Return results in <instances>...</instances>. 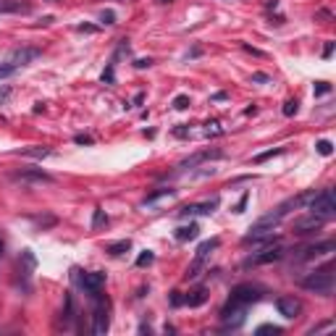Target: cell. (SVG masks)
Listing matches in <instances>:
<instances>
[{
  "label": "cell",
  "instance_id": "10",
  "mask_svg": "<svg viewBox=\"0 0 336 336\" xmlns=\"http://www.w3.org/2000/svg\"><path fill=\"white\" fill-rule=\"evenodd\" d=\"M273 231H276V228L255 224V226L250 228V234H244L242 244H263V242H271V239H276V236H273Z\"/></svg>",
  "mask_w": 336,
  "mask_h": 336
},
{
  "label": "cell",
  "instance_id": "30",
  "mask_svg": "<svg viewBox=\"0 0 336 336\" xmlns=\"http://www.w3.org/2000/svg\"><path fill=\"white\" fill-rule=\"evenodd\" d=\"M273 155H281V147H273V150H268V152H260V155L255 158V163H263V160H268V158H273Z\"/></svg>",
  "mask_w": 336,
  "mask_h": 336
},
{
  "label": "cell",
  "instance_id": "6",
  "mask_svg": "<svg viewBox=\"0 0 336 336\" xmlns=\"http://www.w3.org/2000/svg\"><path fill=\"white\" fill-rule=\"evenodd\" d=\"M11 181H19V184H53L50 173H45L42 168H24V171L11 173Z\"/></svg>",
  "mask_w": 336,
  "mask_h": 336
},
{
  "label": "cell",
  "instance_id": "35",
  "mask_svg": "<svg viewBox=\"0 0 336 336\" xmlns=\"http://www.w3.org/2000/svg\"><path fill=\"white\" fill-rule=\"evenodd\" d=\"M328 328H334V320H326V323H320L315 328H310V334H320V331H328Z\"/></svg>",
  "mask_w": 336,
  "mask_h": 336
},
{
  "label": "cell",
  "instance_id": "15",
  "mask_svg": "<svg viewBox=\"0 0 336 336\" xmlns=\"http://www.w3.org/2000/svg\"><path fill=\"white\" fill-rule=\"evenodd\" d=\"M218 158H224V152H221V150H205V152H197V155L187 158L184 163H179V171H189V168L200 166V163H205V160H218Z\"/></svg>",
  "mask_w": 336,
  "mask_h": 336
},
{
  "label": "cell",
  "instance_id": "26",
  "mask_svg": "<svg viewBox=\"0 0 336 336\" xmlns=\"http://www.w3.org/2000/svg\"><path fill=\"white\" fill-rule=\"evenodd\" d=\"M297 111H300V103H297V100H286L284 103V116L292 118V116H297Z\"/></svg>",
  "mask_w": 336,
  "mask_h": 336
},
{
  "label": "cell",
  "instance_id": "39",
  "mask_svg": "<svg viewBox=\"0 0 336 336\" xmlns=\"http://www.w3.org/2000/svg\"><path fill=\"white\" fill-rule=\"evenodd\" d=\"M173 134H176V137H189V129L179 126V129H173Z\"/></svg>",
  "mask_w": 336,
  "mask_h": 336
},
{
  "label": "cell",
  "instance_id": "34",
  "mask_svg": "<svg viewBox=\"0 0 336 336\" xmlns=\"http://www.w3.org/2000/svg\"><path fill=\"white\" fill-rule=\"evenodd\" d=\"M100 21H103V24H116V16H113V11H103Z\"/></svg>",
  "mask_w": 336,
  "mask_h": 336
},
{
  "label": "cell",
  "instance_id": "3",
  "mask_svg": "<svg viewBox=\"0 0 336 336\" xmlns=\"http://www.w3.org/2000/svg\"><path fill=\"white\" fill-rule=\"evenodd\" d=\"M286 255V250L281 247V244L276 242V239H271L265 247L260 250V252H255V255H250L247 260H244V265H268V263H276V260H281V257Z\"/></svg>",
  "mask_w": 336,
  "mask_h": 336
},
{
  "label": "cell",
  "instance_id": "32",
  "mask_svg": "<svg viewBox=\"0 0 336 336\" xmlns=\"http://www.w3.org/2000/svg\"><path fill=\"white\" fill-rule=\"evenodd\" d=\"M328 92H331V84H328V82H318L315 84V95H328Z\"/></svg>",
  "mask_w": 336,
  "mask_h": 336
},
{
  "label": "cell",
  "instance_id": "37",
  "mask_svg": "<svg viewBox=\"0 0 336 336\" xmlns=\"http://www.w3.org/2000/svg\"><path fill=\"white\" fill-rule=\"evenodd\" d=\"M134 66L137 68H147V66H152V58H140V60H134Z\"/></svg>",
  "mask_w": 336,
  "mask_h": 336
},
{
  "label": "cell",
  "instance_id": "31",
  "mask_svg": "<svg viewBox=\"0 0 336 336\" xmlns=\"http://www.w3.org/2000/svg\"><path fill=\"white\" fill-rule=\"evenodd\" d=\"M247 200H250V192H244V195L239 197V202H236L234 213H244V208H247Z\"/></svg>",
  "mask_w": 336,
  "mask_h": 336
},
{
  "label": "cell",
  "instance_id": "41",
  "mask_svg": "<svg viewBox=\"0 0 336 336\" xmlns=\"http://www.w3.org/2000/svg\"><path fill=\"white\" fill-rule=\"evenodd\" d=\"M171 305H184V300L179 297V292H173V297H171Z\"/></svg>",
  "mask_w": 336,
  "mask_h": 336
},
{
  "label": "cell",
  "instance_id": "11",
  "mask_svg": "<svg viewBox=\"0 0 336 336\" xmlns=\"http://www.w3.org/2000/svg\"><path fill=\"white\" fill-rule=\"evenodd\" d=\"M336 244L334 242H318V244H310V247L300 250V255H297V260H315V257H323L328 252H334Z\"/></svg>",
  "mask_w": 336,
  "mask_h": 336
},
{
  "label": "cell",
  "instance_id": "7",
  "mask_svg": "<svg viewBox=\"0 0 336 336\" xmlns=\"http://www.w3.org/2000/svg\"><path fill=\"white\" fill-rule=\"evenodd\" d=\"M218 247V239H208V242H202L200 247H197V252H195V260H192V265L187 268V279H197L200 276V268H202V263L208 260V255L213 250Z\"/></svg>",
  "mask_w": 336,
  "mask_h": 336
},
{
  "label": "cell",
  "instance_id": "1",
  "mask_svg": "<svg viewBox=\"0 0 336 336\" xmlns=\"http://www.w3.org/2000/svg\"><path fill=\"white\" fill-rule=\"evenodd\" d=\"M300 286L308 289V292H315V294L328 297V294L334 292V286H336V273H334L331 265H326V268H318V271L308 273V276L300 281Z\"/></svg>",
  "mask_w": 336,
  "mask_h": 336
},
{
  "label": "cell",
  "instance_id": "29",
  "mask_svg": "<svg viewBox=\"0 0 336 336\" xmlns=\"http://www.w3.org/2000/svg\"><path fill=\"white\" fill-rule=\"evenodd\" d=\"M257 334H281V326H273V323H263V326H257Z\"/></svg>",
  "mask_w": 336,
  "mask_h": 336
},
{
  "label": "cell",
  "instance_id": "20",
  "mask_svg": "<svg viewBox=\"0 0 336 336\" xmlns=\"http://www.w3.org/2000/svg\"><path fill=\"white\" fill-rule=\"evenodd\" d=\"M173 195H176V189H168V187H163V189H155L152 195L144 197V202H142V205H152L155 200H160V197H173Z\"/></svg>",
  "mask_w": 336,
  "mask_h": 336
},
{
  "label": "cell",
  "instance_id": "4",
  "mask_svg": "<svg viewBox=\"0 0 336 336\" xmlns=\"http://www.w3.org/2000/svg\"><path fill=\"white\" fill-rule=\"evenodd\" d=\"M260 289L252 286V284H239L231 289V297H228V305H236V308H250L260 300Z\"/></svg>",
  "mask_w": 336,
  "mask_h": 336
},
{
  "label": "cell",
  "instance_id": "25",
  "mask_svg": "<svg viewBox=\"0 0 336 336\" xmlns=\"http://www.w3.org/2000/svg\"><path fill=\"white\" fill-rule=\"evenodd\" d=\"M315 150H318V152H320V155H323V158H328V155H331V152H334V144L328 142V140H320V142L315 144Z\"/></svg>",
  "mask_w": 336,
  "mask_h": 336
},
{
  "label": "cell",
  "instance_id": "13",
  "mask_svg": "<svg viewBox=\"0 0 336 336\" xmlns=\"http://www.w3.org/2000/svg\"><path fill=\"white\" fill-rule=\"evenodd\" d=\"M323 224H326L323 218H318V216H312V213H310L308 218H300V221H294V234H297V236H308V234H315V231H318V228L323 226Z\"/></svg>",
  "mask_w": 336,
  "mask_h": 336
},
{
  "label": "cell",
  "instance_id": "33",
  "mask_svg": "<svg viewBox=\"0 0 336 336\" xmlns=\"http://www.w3.org/2000/svg\"><path fill=\"white\" fill-rule=\"evenodd\" d=\"M113 79H116V76H113V63H108V68L103 71V82L105 84H113Z\"/></svg>",
  "mask_w": 336,
  "mask_h": 336
},
{
  "label": "cell",
  "instance_id": "23",
  "mask_svg": "<svg viewBox=\"0 0 336 336\" xmlns=\"http://www.w3.org/2000/svg\"><path fill=\"white\" fill-rule=\"evenodd\" d=\"M218 134H224L221 124L218 121H208V124H205V137H218Z\"/></svg>",
  "mask_w": 336,
  "mask_h": 336
},
{
  "label": "cell",
  "instance_id": "36",
  "mask_svg": "<svg viewBox=\"0 0 336 336\" xmlns=\"http://www.w3.org/2000/svg\"><path fill=\"white\" fill-rule=\"evenodd\" d=\"M74 142H76V144H92V137H87V134H76V137H74Z\"/></svg>",
  "mask_w": 336,
  "mask_h": 336
},
{
  "label": "cell",
  "instance_id": "5",
  "mask_svg": "<svg viewBox=\"0 0 336 336\" xmlns=\"http://www.w3.org/2000/svg\"><path fill=\"white\" fill-rule=\"evenodd\" d=\"M92 318H95L92 331L97 336L108 334V328H111V302L103 300V297H95V312H92Z\"/></svg>",
  "mask_w": 336,
  "mask_h": 336
},
{
  "label": "cell",
  "instance_id": "43",
  "mask_svg": "<svg viewBox=\"0 0 336 336\" xmlns=\"http://www.w3.org/2000/svg\"><path fill=\"white\" fill-rule=\"evenodd\" d=\"M0 257H3V239H0Z\"/></svg>",
  "mask_w": 336,
  "mask_h": 336
},
{
  "label": "cell",
  "instance_id": "18",
  "mask_svg": "<svg viewBox=\"0 0 336 336\" xmlns=\"http://www.w3.org/2000/svg\"><path fill=\"white\" fill-rule=\"evenodd\" d=\"M205 300H208V292H205V289H197V292H192L184 300V305H189V308H200V305H205Z\"/></svg>",
  "mask_w": 336,
  "mask_h": 336
},
{
  "label": "cell",
  "instance_id": "38",
  "mask_svg": "<svg viewBox=\"0 0 336 336\" xmlns=\"http://www.w3.org/2000/svg\"><path fill=\"white\" fill-rule=\"evenodd\" d=\"M334 56V42H326V48H323V58H331Z\"/></svg>",
  "mask_w": 336,
  "mask_h": 336
},
{
  "label": "cell",
  "instance_id": "22",
  "mask_svg": "<svg viewBox=\"0 0 336 336\" xmlns=\"http://www.w3.org/2000/svg\"><path fill=\"white\" fill-rule=\"evenodd\" d=\"M74 318V297L66 294V310H63V328H68V320Z\"/></svg>",
  "mask_w": 336,
  "mask_h": 336
},
{
  "label": "cell",
  "instance_id": "27",
  "mask_svg": "<svg viewBox=\"0 0 336 336\" xmlns=\"http://www.w3.org/2000/svg\"><path fill=\"white\" fill-rule=\"evenodd\" d=\"M152 260H155V255H152V252H147V250H144L142 255L137 257V265H140V268H144V265H150Z\"/></svg>",
  "mask_w": 336,
  "mask_h": 336
},
{
  "label": "cell",
  "instance_id": "17",
  "mask_svg": "<svg viewBox=\"0 0 336 336\" xmlns=\"http://www.w3.org/2000/svg\"><path fill=\"white\" fill-rule=\"evenodd\" d=\"M197 234H200V226H197V224H187V226H179L176 231H173V239L184 244L189 239H197Z\"/></svg>",
  "mask_w": 336,
  "mask_h": 336
},
{
  "label": "cell",
  "instance_id": "14",
  "mask_svg": "<svg viewBox=\"0 0 336 336\" xmlns=\"http://www.w3.org/2000/svg\"><path fill=\"white\" fill-rule=\"evenodd\" d=\"M276 310L284 318H297V315H300V310H302V302L297 300V297H279V300H276Z\"/></svg>",
  "mask_w": 336,
  "mask_h": 336
},
{
  "label": "cell",
  "instance_id": "8",
  "mask_svg": "<svg viewBox=\"0 0 336 336\" xmlns=\"http://www.w3.org/2000/svg\"><path fill=\"white\" fill-rule=\"evenodd\" d=\"M40 56H42L40 48H19V50H11L8 53V60H5V63L13 66V68H19V66H27V63H32V60H37Z\"/></svg>",
  "mask_w": 336,
  "mask_h": 336
},
{
  "label": "cell",
  "instance_id": "24",
  "mask_svg": "<svg viewBox=\"0 0 336 336\" xmlns=\"http://www.w3.org/2000/svg\"><path fill=\"white\" fill-rule=\"evenodd\" d=\"M105 224H108V216H105V213L97 208L95 210V216H92V228H103Z\"/></svg>",
  "mask_w": 336,
  "mask_h": 336
},
{
  "label": "cell",
  "instance_id": "2",
  "mask_svg": "<svg viewBox=\"0 0 336 336\" xmlns=\"http://www.w3.org/2000/svg\"><path fill=\"white\" fill-rule=\"evenodd\" d=\"M308 210L312 213V216H318V218H334L336 216V195H334V189H320V192H315L310 197V202H308Z\"/></svg>",
  "mask_w": 336,
  "mask_h": 336
},
{
  "label": "cell",
  "instance_id": "42",
  "mask_svg": "<svg viewBox=\"0 0 336 336\" xmlns=\"http://www.w3.org/2000/svg\"><path fill=\"white\" fill-rule=\"evenodd\" d=\"M79 32H97V29H95V27H89V24H82V27H79Z\"/></svg>",
  "mask_w": 336,
  "mask_h": 336
},
{
  "label": "cell",
  "instance_id": "44",
  "mask_svg": "<svg viewBox=\"0 0 336 336\" xmlns=\"http://www.w3.org/2000/svg\"><path fill=\"white\" fill-rule=\"evenodd\" d=\"M160 3H173V0H160Z\"/></svg>",
  "mask_w": 336,
  "mask_h": 336
},
{
  "label": "cell",
  "instance_id": "16",
  "mask_svg": "<svg viewBox=\"0 0 336 336\" xmlns=\"http://www.w3.org/2000/svg\"><path fill=\"white\" fill-rule=\"evenodd\" d=\"M32 3L29 0H0V13H29Z\"/></svg>",
  "mask_w": 336,
  "mask_h": 336
},
{
  "label": "cell",
  "instance_id": "45",
  "mask_svg": "<svg viewBox=\"0 0 336 336\" xmlns=\"http://www.w3.org/2000/svg\"><path fill=\"white\" fill-rule=\"evenodd\" d=\"M48 3H58V0H48Z\"/></svg>",
  "mask_w": 336,
  "mask_h": 336
},
{
  "label": "cell",
  "instance_id": "9",
  "mask_svg": "<svg viewBox=\"0 0 336 336\" xmlns=\"http://www.w3.org/2000/svg\"><path fill=\"white\" fill-rule=\"evenodd\" d=\"M82 286H84V292H87L89 297H100V289L105 286V273L103 271H89V273H84L82 276Z\"/></svg>",
  "mask_w": 336,
  "mask_h": 336
},
{
  "label": "cell",
  "instance_id": "19",
  "mask_svg": "<svg viewBox=\"0 0 336 336\" xmlns=\"http://www.w3.org/2000/svg\"><path fill=\"white\" fill-rule=\"evenodd\" d=\"M19 155H24V158H37V160H42V158H48V155H53V150H50V147H29V150H21Z\"/></svg>",
  "mask_w": 336,
  "mask_h": 336
},
{
  "label": "cell",
  "instance_id": "12",
  "mask_svg": "<svg viewBox=\"0 0 336 336\" xmlns=\"http://www.w3.org/2000/svg\"><path fill=\"white\" fill-rule=\"evenodd\" d=\"M216 208H218V197H213V200H208V202L184 205V208L179 210V216H181V218H189V216H210Z\"/></svg>",
  "mask_w": 336,
  "mask_h": 336
},
{
  "label": "cell",
  "instance_id": "28",
  "mask_svg": "<svg viewBox=\"0 0 336 336\" xmlns=\"http://www.w3.org/2000/svg\"><path fill=\"white\" fill-rule=\"evenodd\" d=\"M173 108H176V111L189 108V97L187 95H176V97H173Z\"/></svg>",
  "mask_w": 336,
  "mask_h": 336
},
{
  "label": "cell",
  "instance_id": "40",
  "mask_svg": "<svg viewBox=\"0 0 336 336\" xmlns=\"http://www.w3.org/2000/svg\"><path fill=\"white\" fill-rule=\"evenodd\" d=\"M252 82H268V74H252Z\"/></svg>",
  "mask_w": 336,
  "mask_h": 336
},
{
  "label": "cell",
  "instance_id": "21",
  "mask_svg": "<svg viewBox=\"0 0 336 336\" xmlns=\"http://www.w3.org/2000/svg\"><path fill=\"white\" fill-rule=\"evenodd\" d=\"M129 250H132V242H129V239H121V242H113V244H108V252H111V255H124V252H129Z\"/></svg>",
  "mask_w": 336,
  "mask_h": 336
}]
</instances>
